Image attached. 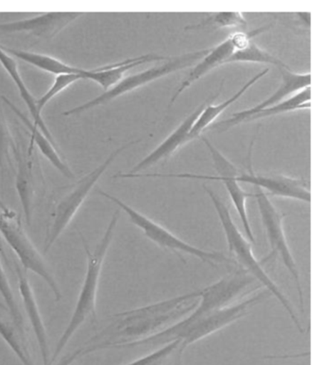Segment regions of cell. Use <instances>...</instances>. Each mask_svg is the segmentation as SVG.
Here are the masks:
<instances>
[{"label": "cell", "mask_w": 322, "mask_h": 365, "mask_svg": "<svg viewBox=\"0 0 322 365\" xmlns=\"http://www.w3.org/2000/svg\"><path fill=\"white\" fill-rule=\"evenodd\" d=\"M201 289L115 314V321L95 338L97 350L124 349L185 319L198 305Z\"/></svg>", "instance_id": "6da1fadb"}, {"label": "cell", "mask_w": 322, "mask_h": 365, "mask_svg": "<svg viewBox=\"0 0 322 365\" xmlns=\"http://www.w3.org/2000/svg\"><path fill=\"white\" fill-rule=\"evenodd\" d=\"M258 291L259 289L249 294V297L242 302L220 309L195 323L185 327L173 324L172 327L162 330L152 337L128 344L125 349L162 346L170 341L176 340V339H180L182 340L181 350L185 353V349L191 344L224 329L237 320L242 319L249 314L254 307L259 305L260 303H263L264 301L271 297V294L268 289H264L262 292Z\"/></svg>", "instance_id": "7a4b0ae2"}, {"label": "cell", "mask_w": 322, "mask_h": 365, "mask_svg": "<svg viewBox=\"0 0 322 365\" xmlns=\"http://www.w3.org/2000/svg\"><path fill=\"white\" fill-rule=\"evenodd\" d=\"M120 211L117 210L113 214L111 221L104 232L103 237L95 250L91 252L88 246L84 243L87 254V270L83 287H81L79 299L77 301L73 314L69 321L68 327L58 341L56 349L48 365H53L54 361L59 357L68 341L73 337L75 332L80 329L81 324L87 319L97 321V294L101 270H103L104 259L107 252L111 245L115 229L120 220Z\"/></svg>", "instance_id": "3957f363"}, {"label": "cell", "mask_w": 322, "mask_h": 365, "mask_svg": "<svg viewBox=\"0 0 322 365\" xmlns=\"http://www.w3.org/2000/svg\"><path fill=\"white\" fill-rule=\"evenodd\" d=\"M203 188H204L208 196L210 197L211 201L213 202L214 208H216L220 224H222L223 231H224L226 240H227L229 251L233 255L234 262L237 264L239 263L242 266V270L251 275L255 280L262 284L266 289L271 292V295L277 298L281 305L286 309L287 314L289 315L290 319L295 324L298 331L303 333V327L301 326L298 315L296 314L292 304L287 299L286 294L281 291L280 287L266 274L262 263L258 262L256 257H254V253H252V243L245 239L239 227L234 224L228 205L210 187L204 185Z\"/></svg>", "instance_id": "277c9868"}, {"label": "cell", "mask_w": 322, "mask_h": 365, "mask_svg": "<svg viewBox=\"0 0 322 365\" xmlns=\"http://www.w3.org/2000/svg\"><path fill=\"white\" fill-rule=\"evenodd\" d=\"M98 193L115 202L118 207H120V210H123L129 217L130 222L140 229L147 239L152 240L156 245L160 246L164 250L172 252L177 257H179V259L182 260V254L189 255V256L198 257L202 262L207 263V264L214 268H217L219 264H237L233 259L225 256L222 252L206 251L185 242V240L180 239L176 235L171 233L167 228L138 212L135 208L125 204L117 197L103 190H98Z\"/></svg>", "instance_id": "5b68a950"}, {"label": "cell", "mask_w": 322, "mask_h": 365, "mask_svg": "<svg viewBox=\"0 0 322 365\" xmlns=\"http://www.w3.org/2000/svg\"><path fill=\"white\" fill-rule=\"evenodd\" d=\"M210 48L202 49V51L188 52L179 55V56L168 57L165 63L161 66H153L147 71L139 72V73L130 75L124 77L117 85L113 86L109 91H107L93 100L87 101L85 103L74 107L68 111L63 112L65 117H71V115H80L81 113L88 111L95 108V107L105 106L111 103L120 96L127 94V93L135 91L141 86L147 85L153 81L160 79L162 77L167 76L178 71H182L194 65L197 61L202 60L203 57L208 54Z\"/></svg>", "instance_id": "8992f818"}, {"label": "cell", "mask_w": 322, "mask_h": 365, "mask_svg": "<svg viewBox=\"0 0 322 365\" xmlns=\"http://www.w3.org/2000/svg\"><path fill=\"white\" fill-rule=\"evenodd\" d=\"M139 141L140 140L130 141L129 143L123 145V146L114 150L103 163H101L100 166H98L95 169L93 170L92 172L87 173L85 176L80 179V180L73 185V187L69 190V192L66 193V195L58 202L56 207H55L53 220H52V224L48 229L45 245H43V254L48 253L49 249H51L54 243L56 242V240L59 239L61 234H62L63 230L71 224L72 220L74 219L75 215H76L78 211H79L81 205H83L84 201H85L87 197H88L90 191H91L94 185L97 184V182L100 180L101 176L106 172L110 165L115 161V159L117 158L123 150L133 146V145L138 143Z\"/></svg>", "instance_id": "52a82bcc"}, {"label": "cell", "mask_w": 322, "mask_h": 365, "mask_svg": "<svg viewBox=\"0 0 322 365\" xmlns=\"http://www.w3.org/2000/svg\"><path fill=\"white\" fill-rule=\"evenodd\" d=\"M0 234L16 254L23 267L42 278L51 289L56 301L62 299V292L56 279L51 274L39 251L26 233L19 216L16 212L3 205L1 202H0Z\"/></svg>", "instance_id": "ba28073f"}, {"label": "cell", "mask_w": 322, "mask_h": 365, "mask_svg": "<svg viewBox=\"0 0 322 365\" xmlns=\"http://www.w3.org/2000/svg\"><path fill=\"white\" fill-rule=\"evenodd\" d=\"M252 197L256 200L261 221H262L271 250L269 256L261 263L263 264L264 262L276 259V257L282 260L284 267L294 279L296 289H297L298 298H300L301 311L304 312V298L301 284L300 271H298L297 263L290 250L286 232H284V221L286 215L280 212L275 207L271 199L269 198V195H266L265 191L261 190L260 187H255V192L252 194Z\"/></svg>", "instance_id": "9c48e42d"}, {"label": "cell", "mask_w": 322, "mask_h": 365, "mask_svg": "<svg viewBox=\"0 0 322 365\" xmlns=\"http://www.w3.org/2000/svg\"><path fill=\"white\" fill-rule=\"evenodd\" d=\"M252 146L254 140L249 145L248 158H246V170H242L236 180L246 182L254 187L266 190V195L284 197L298 200L304 202H311L309 182L303 178H293L283 175H257L252 167Z\"/></svg>", "instance_id": "30bf717a"}, {"label": "cell", "mask_w": 322, "mask_h": 365, "mask_svg": "<svg viewBox=\"0 0 322 365\" xmlns=\"http://www.w3.org/2000/svg\"><path fill=\"white\" fill-rule=\"evenodd\" d=\"M280 71L281 73H282V83H281L279 88L271 97L266 98L262 103L257 104L256 106L252 107V108L234 113L227 120L212 124L207 129L212 132L219 133H219L228 131V130L234 128V127L239 125V124L246 123L248 118L256 114V113L281 103L284 98H286L287 96L292 94V93L310 88V85H311V73H309V72L308 73H295L290 68H281Z\"/></svg>", "instance_id": "8fae6325"}, {"label": "cell", "mask_w": 322, "mask_h": 365, "mask_svg": "<svg viewBox=\"0 0 322 365\" xmlns=\"http://www.w3.org/2000/svg\"><path fill=\"white\" fill-rule=\"evenodd\" d=\"M257 36V33L255 31H248V33H244V31H239V33H234L231 34L227 39L224 40L219 45L214 46L213 48H210V51L206 56L203 57L201 62L198 63L190 71V73L185 77V79L182 81V85L177 89L175 94L171 98L170 106H172L175 103L179 96L182 94L185 89L189 88L192 83L197 82V81L201 79L209 72L214 71V68H219V66L224 65L226 61L229 59L237 51L245 48L251 43V39Z\"/></svg>", "instance_id": "7c38bea8"}, {"label": "cell", "mask_w": 322, "mask_h": 365, "mask_svg": "<svg viewBox=\"0 0 322 365\" xmlns=\"http://www.w3.org/2000/svg\"><path fill=\"white\" fill-rule=\"evenodd\" d=\"M84 13L80 11H52L39 14L33 19L0 24V33H27L37 38L51 41L61 31L76 21Z\"/></svg>", "instance_id": "4fadbf2b"}, {"label": "cell", "mask_w": 322, "mask_h": 365, "mask_svg": "<svg viewBox=\"0 0 322 365\" xmlns=\"http://www.w3.org/2000/svg\"><path fill=\"white\" fill-rule=\"evenodd\" d=\"M222 88L223 82L222 85H220V88L217 94L207 98L198 108L194 110V111L182 121L181 125H180L172 134L170 135V137L165 138V140L162 141L155 150H152L149 155L146 156L143 160H141L137 165H135L127 175H137L141 170L149 169V168L158 164L159 162L168 160V159L174 155V153H176L177 150L188 143V142H189V134L191 130L193 128L194 124H195L197 120H198L199 115L202 114L205 106L210 103H214V101L219 97L220 92L222 91Z\"/></svg>", "instance_id": "5bb4252c"}, {"label": "cell", "mask_w": 322, "mask_h": 365, "mask_svg": "<svg viewBox=\"0 0 322 365\" xmlns=\"http://www.w3.org/2000/svg\"><path fill=\"white\" fill-rule=\"evenodd\" d=\"M240 175V173H239ZM239 175H227L219 178V176L193 175V173H152V175H136L135 178H180V179H198V180H211L220 181L224 184L226 190H227L229 195H230L234 207L239 213V218L242 220L244 230L249 242L254 243V235L252 232L251 224L246 212V199L252 197V194L246 192L240 187L239 182L236 180Z\"/></svg>", "instance_id": "9a60e30c"}, {"label": "cell", "mask_w": 322, "mask_h": 365, "mask_svg": "<svg viewBox=\"0 0 322 365\" xmlns=\"http://www.w3.org/2000/svg\"><path fill=\"white\" fill-rule=\"evenodd\" d=\"M13 155L17 163L16 187L23 211L25 213L26 222L28 227L31 225L33 217V197L36 190V175H34V160L33 155H28L27 150L24 152L22 147L14 145Z\"/></svg>", "instance_id": "2e32d148"}, {"label": "cell", "mask_w": 322, "mask_h": 365, "mask_svg": "<svg viewBox=\"0 0 322 365\" xmlns=\"http://www.w3.org/2000/svg\"><path fill=\"white\" fill-rule=\"evenodd\" d=\"M2 101L7 104L9 108L16 114V117L21 120L23 124H24L28 129V131H30L31 142L27 149L28 155H33V145L36 144V146L38 147L41 153L51 162L52 166L56 168L65 178L73 180V179H75L74 173L72 172V170L68 166V164L63 160V158H61L56 145L52 143V142L40 131L38 127L33 123H31L28 117H26L9 98L3 96Z\"/></svg>", "instance_id": "e0dca14e"}, {"label": "cell", "mask_w": 322, "mask_h": 365, "mask_svg": "<svg viewBox=\"0 0 322 365\" xmlns=\"http://www.w3.org/2000/svg\"><path fill=\"white\" fill-rule=\"evenodd\" d=\"M167 59L168 57L155 54L129 58V59L121 61V62L108 63V65L100 66V68L87 69L83 79L97 83L103 88V91H107L120 83L123 79L124 75L130 69L147 62H153V61L159 62V61H167Z\"/></svg>", "instance_id": "ac0fdd59"}, {"label": "cell", "mask_w": 322, "mask_h": 365, "mask_svg": "<svg viewBox=\"0 0 322 365\" xmlns=\"http://www.w3.org/2000/svg\"><path fill=\"white\" fill-rule=\"evenodd\" d=\"M17 278H19V289L21 295L23 304H24L26 312L30 319L31 327L36 334V340L42 355L43 365L49 364V349L48 337L45 326H43L42 317H41L38 305H37L36 297H34L33 289L27 275L23 272L19 265L16 266Z\"/></svg>", "instance_id": "d6986e66"}, {"label": "cell", "mask_w": 322, "mask_h": 365, "mask_svg": "<svg viewBox=\"0 0 322 365\" xmlns=\"http://www.w3.org/2000/svg\"><path fill=\"white\" fill-rule=\"evenodd\" d=\"M0 63L3 68H4L6 72L10 75L11 79L13 80L14 85L16 86L19 89V94L21 96L22 100L25 101L26 106H27L28 111L31 115H33V123L40 129V131L46 135V138L55 143V139L53 135H51L49 131L48 126L43 121L42 114L38 112L36 108V100L33 96L31 95L30 91H28L27 86L25 85L24 81H23L21 75L19 73V66L17 62L11 57L7 52L3 51L1 46H0Z\"/></svg>", "instance_id": "ffe728a7"}, {"label": "cell", "mask_w": 322, "mask_h": 365, "mask_svg": "<svg viewBox=\"0 0 322 365\" xmlns=\"http://www.w3.org/2000/svg\"><path fill=\"white\" fill-rule=\"evenodd\" d=\"M269 68H266L264 69V71H260L259 73L255 75L254 77H252L251 80L248 81V82H246V83H245V85H244L242 88L236 93V94L232 96V97L229 98L228 100L222 101V103L217 104V106H214L213 103L207 104V106H205V108L203 109L202 114L199 115V117L198 118V120H197L195 124H194L192 130H191L189 141L199 138L202 135V133L204 131L205 129H207L208 127H210L212 123H213L214 121L216 120L217 118H219L229 106H232L234 103H236V101L239 100V98H242V96L254 85V83H256L258 81L262 79L263 77H265L266 75L269 73Z\"/></svg>", "instance_id": "44dd1931"}, {"label": "cell", "mask_w": 322, "mask_h": 365, "mask_svg": "<svg viewBox=\"0 0 322 365\" xmlns=\"http://www.w3.org/2000/svg\"><path fill=\"white\" fill-rule=\"evenodd\" d=\"M3 51L10 54L11 57H16L28 65L36 66L41 71L48 72V73L58 75L63 74H78L81 77L84 76L87 69L77 68L58 60L57 58L48 56V55L37 53V52L22 51V49H16L7 48L2 45Z\"/></svg>", "instance_id": "7402d4cb"}, {"label": "cell", "mask_w": 322, "mask_h": 365, "mask_svg": "<svg viewBox=\"0 0 322 365\" xmlns=\"http://www.w3.org/2000/svg\"><path fill=\"white\" fill-rule=\"evenodd\" d=\"M310 100H311V88L301 89L293 97H290L286 101H281V103L275 104L274 106L269 107V108L264 109L262 111L251 115V118L246 120V123H251V121L272 117V115L286 114V113L296 111L298 109H309L311 106Z\"/></svg>", "instance_id": "603a6c76"}, {"label": "cell", "mask_w": 322, "mask_h": 365, "mask_svg": "<svg viewBox=\"0 0 322 365\" xmlns=\"http://www.w3.org/2000/svg\"><path fill=\"white\" fill-rule=\"evenodd\" d=\"M181 344L182 340L176 339L150 354L126 365H182L184 352L181 350Z\"/></svg>", "instance_id": "cb8c5ba5"}, {"label": "cell", "mask_w": 322, "mask_h": 365, "mask_svg": "<svg viewBox=\"0 0 322 365\" xmlns=\"http://www.w3.org/2000/svg\"><path fill=\"white\" fill-rule=\"evenodd\" d=\"M269 63L279 69L290 68L283 61L251 42L245 48L234 52L225 63Z\"/></svg>", "instance_id": "d4e9b609"}, {"label": "cell", "mask_w": 322, "mask_h": 365, "mask_svg": "<svg viewBox=\"0 0 322 365\" xmlns=\"http://www.w3.org/2000/svg\"><path fill=\"white\" fill-rule=\"evenodd\" d=\"M0 336L13 350L23 365H34L23 336L20 334L19 330L16 329V327L3 321L1 318H0Z\"/></svg>", "instance_id": "484cf974"}, {"label": "cell", "mask_w": 322, "mask_h": 365, "mask_svg": "<svg viewBox=\"0 0 322 365\" xmlns=\"http://www.w3.org/2000/svg\"><path fill=\"white\" fill-rule=\"evenodd\" d=\"M248 22L240 11L232 13H217L212 14L207 19H203L199 24L189 25L185 27V31H195L205 28H246Z\"/></svg>", "instance_id": "4316f807"}, {"label": "cell", "mask_w": 322, "mask_h": 365, "mask_svg": "<svg viewBox=\"0 0 322 365\" xmlns=\"http://www.w3.org/2000/svg\"><path fill=\"white\" fill-rule=\"evenodd\" d=\"M0 294L2 295L8 312H10L14 326L17 327L20 334L24 337V320L1 262H0Z\"/></svg>", "instance_id": "83f0119b"}, {"label": "cell", "mask_w": 322, "mask_h": 365, "mask_svg": "<svg viewBox=\"0 0 322 365\" xmlns=\"http://www.w3.org/2000/svg\"><path fill=\"white\" fill-rule=\"evenodd\" d=\"M83 80V77L78 74H63L58 75L55 78L53 85L36 101V108L38 112L42 114V110L43 107L46 106L52 100V98L56 97L61 92L65 91V89L69 88V86L73 85V83L79 82Z\"/></svg>", "instance_id": "f1b7e54d"}, {"label": "cell", "mask_w": 322, "mask_h": 365, "mask_svg": "<svg viewBox=\"0 0 322 365\" xmlns=\"http://www.w3.org/2000/svg\"><path fill=\"white\" fill-rule=\"evenodd\" d=\"M14 145L16 141L0 109V169L4 170L6 166L11 165V155H13Z\"/></svg>", "instance_id": "f546056e"}, {"label": "cell", "mask_w": 322, "mask_h": 365, "mask_svg": "<svg viewBox=\"0 0 322 365\" xmlns=\"http://www.w3.org/2000/svg\"><path fill=\"white\" fill-rule=\"evenodd\" d=\"M95 351H97V349H95V347L93 346V344L86 347H80V349L76 350V351H74L73 353H71V354L65 356V357H63L62 360L57 364V365H71L74 361H76L78 359Z\"/></svg>", "instance_id": "4dcf8cb0"}, {"label": "cell", "mask_w": 322, "mask_h": 365, "mask_svg": "<svg viewBox=\"0 0 322 365\" xmlns=\"http://www.w3.org/2000/svg\"><path fill=\"white\" fill-rule=\"evenodd\" d=\"M0 309H4V311H8L7 307L3 305L1 302H0Z\"/></svg>", "instance_id": "1f68e13d"}]
</instances>
